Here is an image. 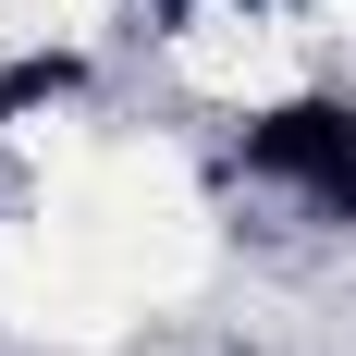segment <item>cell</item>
<instances>
[{"label":"cell","instance_id":"1","mask_svg":"<svg viewBox=\"0 0 356 356\" xmlns=\"http://www.w3.org/2000/svg\"><path fill=\"white\" fill-rule=\"evenodd\" d=\"M49 234H62L86 270H99L111 295H184L197 270H209V209H197V184H184V160L172 147H111V136H86L49 172Z\"/></svg>","mask_w":356,"mask_h":356},{"label":"cell","instance_id":"2","mask_svg":"<svg viewBox=\"0 0 356 356\" xmlns=\"http://www.w3.org/2000/svg\"><path fill=\"white\" fill-rule=\"evenodd\" d=\"M0 320H13V332H49V344H111V332L136 320V295H111L49 221H13V209H0Z\"/></svg>","mask_w":356,"mask_h":356},{"label":"cell","instance_id":"3","mask_svg":"<svg viewBox=\"0 0 356 356\" xmlns=\"http://www.w3.org/2000/svg\"><path fill=\"white\" fill-rule=\"evenodd\" d=\"M172 62H184V86L246 99V111H270V99H295V86H307L295 25H258V13H197V25L172 37Z\"/></svg>","mask_w":356,"mask_h":356},{"label":"cell","instance_id":"4","mask_svg":"<svg viewBox=\"0 0 356 356\" xmlns=\"http://www.w3.org/2000/svg\"><path fill=\"white\" fill-rule=\"evenodd\" d=\"M111 0H0V49H86Z\"/></svg>","mask_w":356,"mask_h":356},{"label":"cell","instance_id":"5","mask_svg":"<svg viewBox=\"0 0 356 356\" xmlns=\"http://www.w3.org/2000/svg\"><path fill=\"white\" fill-rule=\"evenodd\" d=\"M320 25H332V37H344V49H356V0H332V13H320Z\"/></svg>","mask_w":356,"mask_h":356}]
</instances>
